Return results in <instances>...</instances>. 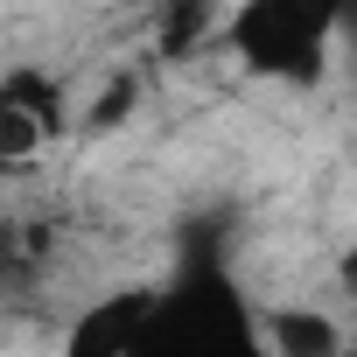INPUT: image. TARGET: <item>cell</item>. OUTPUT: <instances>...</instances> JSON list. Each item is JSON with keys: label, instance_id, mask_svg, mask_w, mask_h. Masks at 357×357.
I'll return each instance as SVG.
<instances>
[{"label": "cell", "instance_id": "cell-3", "mask_svg": "<svg viewBox=\"0 0 357 357\" xmlns=\"http://www.w3.org/2000/svg\"><path fill=\"white\" fill-rule=\"evenodd\" d=\"M259 350L266 357H350V329L315 301L259 308Z\"/></svg>", "mask_w": 357, "mask_h": 357}, {"label": "cell", "instance_id": "cell-2", "mask_svg": "<svg viewBox=\"0 0 357 357\" xmlns=\"http://www.w3.org/2000/svg\"><path fill=\"white\" fill-rule=\"evenodd\" d=\"M154 308L161 301L147 287H112V294L84 301L77 322L63 329V357H133L140 336H147V322H154Z\"/></svg>", "mask_w": 357, "mask_h": 357}, {"label": "cell", "instance_id": "cell-1", "mask_svg": "<svg viewBox=\"0 0 357 357\" xmlns=\"http://www.w3.org/2000/svg\"><path fill=\"white\" fill-rule=\"evenodd\" d=\"M336 15H343V0H245L231 22V43L252 70L280 84H315Z\"/></svg>", "mask_w": 357, "mask_h": 357}, {"label": "cell", "instance_id": "cell-4", "mask_svg": "<svg viewBox=\"0 0 357 357\" xmlns=\"http://www.w3.org/2000/svg\"><path fill=\"white\" fill-rule=\"evenodd\" d=\"M336 287H343V301L357 308V245H350V252L336 259Z\"/></svg>", "mask_w": 357, "mask_h": 357}]
</instances>
